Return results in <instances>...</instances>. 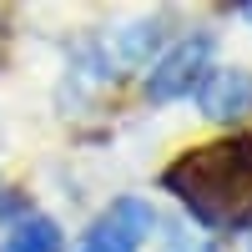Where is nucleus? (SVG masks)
Instances as JSON below:
<instances>
[{
	"label": "nucleus",
	"mask_w": 252,
	"mask_h": 252,
	"mask_svg": "<svg viewBox=\"0 0 252 252\" xmlns=\"http://www.w3.org/2000/svg\"><path fill=\"white\" fill-rule=\"evenodd\" d=\"M161 187L202 227H217V232L252 227V136H222L182 152L166 166Z\"/></svg>",
	"instance_id": "obj_1"
},
{
	"label": "nucleus",
	"mask_w": 252,
	"mask_h": 252,
	"mask_svg": "<svg viewBox=\"0 0 252 252\" xmlns=\"http://www.w3.org/2000/svg\"><path fill=\"white\" fill-rule=\"evenodd\" d=\"M207 71H212V40H207L202 31L172 40L161 56L152 76H146V101H157V106H166V101H182V96H197V86L207 81Z\"/></svg>",
	"instance_id": "obj_2"
},
{
	"label": "nucleus",
	"mask_w": 252,
	"mask_h": 252,
	"mask_svg": "<svg viewBox=\"0 0 252 252\" xmlns=\"http://www.w3.org/2000/svg\"><path fill=\"white\" fill-rule=\"evenodd\" d=\"M146 232H152V207L141 197H116L106 212H101L76 252H141Z\"/></svg>",
	"instance_id": "obj_3"
},
{
	"label": "nucleus",
	"mask_w": 252,
	"mask_h": 252,
	"mask_svg": "<svg viewBox=\"0 0 252 252\" xmlns=\"http://www.w3.org/2000/svg\"><path fill=\"white\" fill-rule=\"evenodd\" d=\"M197 106L207 121L217 126H232L242 116H252V76L237 66H222V71H207V81L197 86Z\"/></svg>",
	"instance_id": "obj_4"
},
{
	"label": "nucleus",
	"mask_w": 252,
	"mask_h": 252,
	"mask_svg": "<svg viewBox=\"0 0 252 252\" xmlns=\"http://www.w3.org/2000/svg\"><path fill=\"white\" fill-rule=\"evenodd\" d=\"M0 252H61V227H56L51 217H26V222L5 237Z\"/></svg>",
	"instance_id": "obj_5"
},
{
	"label": "nucleus",
	"mask_w": 252,
	"mask_h": 252,
	"mask_svg": "<svg viewBox=\"0 0 252 252\" xmlns=\"http://www.w3.org/2000/svg\"><path fill=\"white\" fill-rule=\"evenodd\" d=\"M5 35H10V26H5V15H0V61H5Z\"/></svg>",
	"instance_id": "obj_6"
},
{
	"label": "nucleus",
	"mask_w": 252,
	"mask_h": 252,
	"mask_svg": "<svg viewBox=\"0 0 252 252\" xmlns=\"http://www.w3.org/2000/svg\"><path fill=\"white\" fill-rule=\"evenodd\" d=\"M242 15H247V20H252V5H242Z\"/></svg>",
	"instance_id": "obj_7"
}]
</instances>
